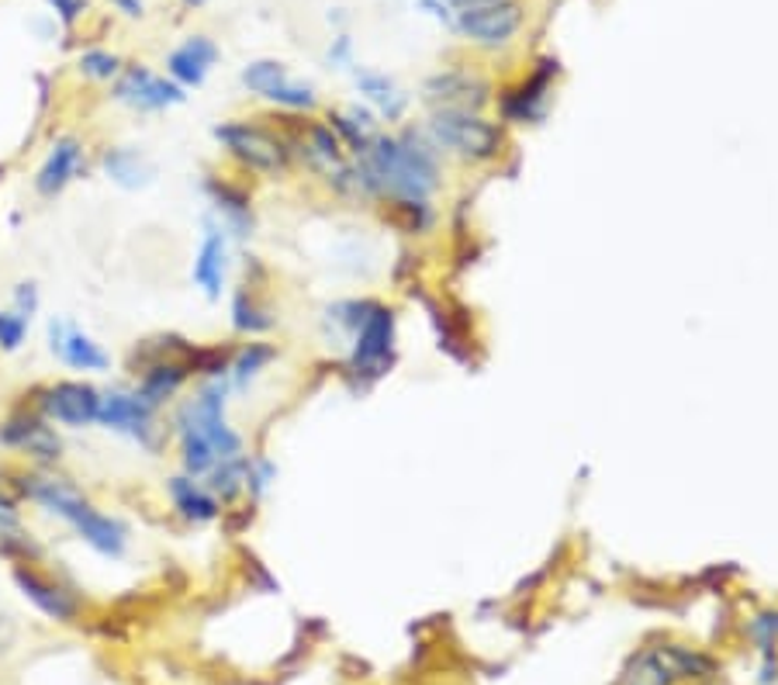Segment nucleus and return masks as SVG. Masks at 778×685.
Returning <instances> with one entry per match:
<instances>
[{
	"label": "nucleus",
	"instance_id": "obj_1",
	"mask_svg": "<svg viewBox=\"0 0 778 685\" xmlns=\"http://www.w3.org/2000/svg\"><path fill=\"white\" fill-rule=\"evenodd\" d=\"M356 195L388 201H429L440 187V149L426 132H377L364 157L353 160Z\"/></svg>",
	"mask_w": 778,
	"mask_h": 685
},
{
	"label": "nucleus",
	"instance_id": "obj_2",
	"mask_svg": "<svg viewBox=\"0 0 778 685\" xmlns=\"http://www.w3.org/2000/svg\"><path fill=\"white\" fill-rule=\"evenodd\" d=\"M429 142L457 157L464 163H491L502 157L505 132L499 122L485 119L481 111H453V108H432L426 122Z\"/></svg>",
	"mask_w": 778,
	"mask_h": 685
},
{
	"label": "nucleus",
	"instance_id": "obj_3",
	"mask_svg": "<svg viewBox=\"0 0 778 685\" xmlns=\"http://www.w3.org/2000/svg\"><path fill=\"white\" fill-rule=\"evenodd\" d=\"M215 139L242 170H250L256 177H284L294 163L288 139L260 122H222L215 128Z\"/></svg>",
	"mask_w": 778,
	"mask_h": 685
},
{
	"label": "nucleus",
	"instance_id": "obj_4",
	"mask_svg": "<svg viewBox=\"0 0 778 685\" xmlns=\"http://www.w3.org/2000/svg\"><path fill=\"white\" fill-rule=\"evenodd\" d=\"M0 447L28 457L35 468H55L63 461V436L28 402V395L0 419Z\"/></svg>",
	"mask_w": 778,
	"mask_h": 685
},
{
	"label": "nucleus",
	"instance_id": "obj_5",
	"mask_svg": "<svg viewBox=\"0 0 778 685\" xmlns=\"http://www.w3.org/2000/svg\"><path fill=\"white\" fill-rule=\"evenodd\" d=\"M394 329L398 319L388 304L374 301L367 319L360 322V329L353 333V347H350V360L347 371L360 381V388L374 385L377 377H385L394 364Z\"/></svg>",
	"mask_w": 778,
	"mask_h": 685
},
{
	"label": "nucleus",
	"instance_id": "obj_6",
	"mask_svg": "<svg viewBox=\"0 0 778 685\" xmlns=\"http://www.w3.org/2000/svg\"><path fill=\"white\" fill-rule=\"evenodd\" d=\"M28 402L39 409L52 426L87 429V426L98 423L101 388L90 385V381L63 377V381H52V385L32 388V391H28Z\"/></svg>",
	"mask_w": 778,
	"mask_h": 685
},
{
	"label": "nucleus",
	"instance_id": "obj_7",
	"mask_svg": "<svg viewBox=\"0 0 778 685\" xmlns=\"http://www.w3.org/2000/svg\"><path fill=\"white\" fill-rule=\"evenodd\" d=\"M98 426L122 433L146 450H160V409H153L136 388L101 391Z\"/></svg>",
	"mask_w": 778,
	"mask_h": 685
},
{
	"label": "nucleus",
	"instance_id": "obj_8",
	"mask_svg": "<svg viewBox=\"0 0 778 685\" xmlns=\"http://www.w3.org/2000/svg\"><path fill=\"white\" fill-rule=\"evenodd\" d=\"M11 582L52 623H77L84 613L80 596L66 582L52 578L39 564H11Z\"/></svg>",
	"mask_w": 778,
	"mask_h": 685
},
{
	"label": "nucleus",
	"instance_id": "obj_9",
	"mask_svg": "<svg viewBox=\"0 0 778 685\" xmlns=\"http://www.w3.org/2000/svg\"><path fill=\"white\" fill-rule=\"evenodd\" d=\"M423 98L432 108H453V111H485L491 104V84L481 73L467 66H450L426 76Z\"/></svg>",
	"mask_w": 778,
	"mask_h": 685
},
{
	"label": "nucleus",
	"instance_id": "obj_10",
	"mask_svg": "<svg viewBox=\"0 0 778 685\" xmlns=\"http://www.w3.org/2000/svg\"><path fill=\"white\" fill-rule=\"evenodd\" d=\"M523 17L526 14L519 0H499V4L457 11V32L481 49H499L516 38V32L523 28Z\"/></svg>",
	"mask_w": 778,
	"mask_h": 685
},
{
	"label": "nucleus",
	"instance_id": "obj_11",
	"mask_svg": "<svg viewBox=\"0 0 778 685\" xmlns=\"http://www.w3.org/2000/svg\"><path fill=\"white\" fill-rule=\"evenodd\" d=\"M49 350L70 371H84V374H104L111 368V353L93 339L87 329H80L77 322L70 319H49Z\"/></svg>",
	"mask_w": 778,
	"mask_h": 685
},
{
	"label": "nucleus",
	"instance_id": "obj_12",
	"mask_svg": "<svg viewBox=\"0 0 778 685\" xmlns=\"http://www.w3.org/2000/svg\"><path fill=\"white\" fill-rule=\"evenodd\" d=\"M643 664H648V672L661 682V685H678V682H702V678H713L716 675V661L710 655L695 651L689 644H654L648 651L637 655Z\"/></svg>",
	"mask_w": 778,
	"mask_h": 685
},
{
	"label": "nucleus",
	"instance_id": "obj_13",
	"mask_svg": "<svg viewBox=\"0 0 778 685\" xmlns=\"http://www.w3.org/2000/svg\"><path fill=\"white\" fill-rule=\"evenodd\" d=\"M28 502H35L42 512H49V516L63 520L70 526L93 506L77 482H70L66 474H55L52 468L28 471Z\"/></svg>",
	"mask_w": 778,
	"mask_h": 685
},
{
	"label": "nucleus",
	"instance_id": "obj_14",
	"mask_svg": "<svg viewBox=\"0 0 778 685\" xmlns=\"http://www.w3.org/2000/svg\"><path fill=\"white\" fill-rule=\"evenodd\" d=\"M111 98L128 104V108H136V111H166V108H174V104H184L187 94H184L180 84L166 80V76H156L153 70L128 66L118 76V84H115V90H111Z\"/></svg>",
	"mask_w": 778,
	"mask_h": 685
},
{
	"label": "nucleus",
	"instance_id": "obj_15",
	"mask_svg": "<svg viewBox=\"0 0 778 685\" xmlns=\"http://www.w3.org/2000/svg\"><path fill=\"white\" fill-rule=\"evenodd\" d=\"M561 73L557 60H540L537 70L526 76L519 87L502 94V119L509 125H534L547 114V98L554 87V76Z\"/></svg>",
	"mask_w": 778,
	"mask_h": 685
},
{
	"label": "nucleus",
	"instance_id": "obj_16",
	"mask_svg": "<svg viewBox=\"0 0 778 685\" xmlns=\"http://www.w3.org/2000/svg\"><path fill=\"white\" fill-rule=\"evenodd\" d=\"M225 274H229V233H225L222 222H204V236L198 246V257L191 266L195 284L204 291V298L218 301L222 288H225Z\"/></svg>",
	"mask_w": 778,
	"mask_h": 685
},
{
	"label": "nucleus",
	"instance_id": "obj_17",
	"mask_svg": "<svg viewBox=\"0 0 778 685\" xmlns=\"http://www.w3.org/2000/svg\"><path fill=\"white\" fill-rule=\"evenodd\" d=\"M84 170H87L84 142L73 139V136H63V139H55L52 149L46 152L39 174H35V190H39V198H55V195H63V190L77 180Z\"/></svg>",
	"mask_w": 778,
	"mask_h": 685
},
{
	"label": "nucleus",
	"instance_id": "obj_18",
	"mask_svg": "<svg viewBox=\"0 0 778 685\" xmlns=\"http://www.w3.org/2000/svg\"><path fill=\"white\" fill-rule=\"evenodd\" d=\"M166 495H170V506H174L177 516L191 526L215 523L222 516V502L208 491V485L184 471L174 474V478H166Z\"/></svg>",
	"mask_w": 778,
	"mask_h": 685
},
{
	"label": "nucleus",
	"instance_id": "obj_19",
	"mask_svg": "<svg viewBox=\"0 0 778 685\" xmlns=\"http://www.w3.org/2000/svg\"><path fill=\"white\" fill-rule=\"evenodd\" d=\"M73 533H77L93 555H101L108 561L125 558V550H128V526L118 516L101 512L98 506H90L84 516L73 523Z\"/></svg>",
	"mask_w": 778,
	"mask_h": 685
},
{
	"label": "nucleus",
	"instance_id": "obj_20",
	"mask_svg": "<svg viewBox=\"0 0 778 685\" xmlns=\"http://www.w3.org/2000/svg\"><path fill=\"white\" fill-rule=\"evenodd\" d=\"M215 63H218V46L204 35H191V38H184V46H177L166 55V73H170V80L187 90V87H201L208 70Z\"/></svg>",
	"mask_w": 778,
	"mask_h": 685
},
{
	"label": "nucleus",
	"instance_id": "obj_21",
	"mask_svg": "<svg viewBox=\"0 0 778 685\" xmlns=\"http://www.w3.org/2000/svg\"><path fill=\"white\" fill-rule=\"evenodd\" d=\"M204 195L212 198L215 212L222 215V225L225 233L236 236V239H246L253 228V204H250V195L233 184V180H222V177H208L204 180Z\"/></svg>",
	"mask_w": 778,
	"mask_h": 685
},
{
	"label": "nucleus",
	"instance_id": "obj_22",
	"mask_svg": "<svg viewBox=\"0 0 778 685\" xmlns=\"http://www.w3.org/2000/svg\"><path fill=\"white\" fill-rule=\"evenodd\" d=\"M191 368H187V357H170V360H160V364L146 368L142 374H136V388L149 406L153 409H163L170 398H177L180 388L191 381Z\"/></svg>",
	"mask_w": 778,
	"mask_h": 685
},
{
	"label": "nucleus",
	"instance_id": "obj_23",
	"mask_svg": "<svg viewBox=\"0 0 778 685\" xmlns=\"http://www.w3.org/2000/svg\"><path fill=\"white\" fill-rule=\"evenodd\" d=\"M101 174H104L111 184L125 187V190H139V187H146V184H153L156 166L149 163L139 149L115 146V149H104V152H101Z\"/></svg>",
	"mask_w": 778,
	"mask_h": 685
},
{
	"label": "nucleus",
	"instance_id": "obj_24",
	"mask_svg": "<svg viewBox=\"0 0 778 685\" xmlns=\"http://www.w3.org/2000/svg\"><path fill=\"white\" fill-rule=\"evenodd\" d=\"M274 326H277V312L253 291V284H242L233 295V329L242 336H263Z\"/></svg>",
	"mask_w": 778,
	"mask_h": 685
},
{
	"label": "nucleus",
	"instance_id": "obj_25",
	"mask_svg": "<svg viewBox=\"0 0 778 685\" xmlns=\"http://www.w3.org/2000/svg\"><path fill=\"white\" fill-rule=\"evenodd\" d=\"M195 342H187L184 336L177 333H160V336H149V339H139L136 347L128 350L125 357V368L131 371V377L142 374L146 368L160 364V360H170V357H187L191 353Z\"/></svg>",
	"mask_w": 778,
	"mask_h": 685
},
{
	"label": "nucleus",
	"instance_id": "obj_26",
	"mask_svg": "<svg viewBox=\"0 0 778 685\" xmlns=\"http://www.w3.org/2000/svg\"><path fill=\"white\" fill-rule=\"evenodd\" d=\"M277 360V347L274 342H263V339H253V342H242L233 353V364H229V385L233 388H246L250 381H256L263 371Z\"/></svg>",
	"mask_w": 778,
	"mask_h": 685
},
{
	"label": "nucleus",
	"instance_id": "obj_27",
	"mask_svg": "<svg viewBox=\"0 0 778 685\" xmlns=\"http://www.w3.org/2000/svg\"><path fill=\"white\" fill-rule=\"evenodd\" d=\"M356 87H360V94H364V98H367L377 111L385 114L388 122L402 119V114H405V94L394 87L391 76L374 73V70H360V73H356Z\"/></svg>",
	"mask_w": 778,
	"mask_h": 685
},
{
	"label": "nucleus",
	"instance_id": "obj_28",
	"mask_svg": "<svg viewBox=\"0 0 778 685\" xmlns=\"http://www.w3.org/2000/svg\"><path fill=\"white\" fill-rule=\"evenodd\" d=\"M246 478H250V453H239L233 461H218L212 471H208L204 485L218 502H236L246 491Z\"/></svg>",
	"mask_w": 778,
	"mask_h": 685
},
{
	"label": "nucleus",
	"instance_id": "obj_29",
	"mask_svg": "<svg viewBox=\"0 0 778 685\" xmlns=\"http://www.w3.org/2000/svg\"><path fill=\"white\" fill-rule=\"evenodd\" d=\"M391 212H394V222L412 236H423L436 225V212L429 201H391Z\"/></svg>",
	"mask_w": 778,
	"mask_h": 685
},
{
	"label": "nucleus",
	"instance_id": "obj_30",
	"mask_svg": "<svg viewBox=\"0 0 778 685\" xmlns=\"http://www.w3.org/2000/svg\"><path fill=\"white\" fill-rule=\"evenodd\" d=\"M280 80H288V70H284V63H277V60H256L242 70V87L256 94V98H263V94L277 87Z\"/></svg>",
	"mask_w": 778,
	"mask_h": 685
},
{
	"label": "nucleus",
	"instance_id": "obj_31",
	"mask_svg": "<svg viewBox=\"0 0 778 685\" xmlns=\"http://www.w3.org/2000/svg\"><path fill=\"white\" fill-rule=\"evenodd\" d=\"M263 101H271L284 111H312L315 108V90L305 87V84H294L288 76V80H280L277 87H271L267 94H263Z\"/></svg>",
	"mask_w": 778,
	"mask_h": 685
},
{
	"label": "nucleus",
	"instance_id": "obj_32",
	"mask_svg": "<svg viewBox=\"0 0 778 685\" xmlns=\"http://www.w3.org/2000/svg\"><path fill=\"white\" fill-rule=\"evenodd\" d=\"M0 558L11 564H39L42 561V547L35 544L25 530H14L0 537Z\"/></svg>",
	"mask_w": 778,
	"mask_h": 685
},
{
	"label": "nucleus",
	"instance_id": "obj_33",
	"mask_svg": "<svg viewBox=\"0 0 778 685\" xmlns=\"http://www.w3.org/2000/svg\"><path fill=\"white\" fill-rule=\"evenodd\" d=\"M77 66L87 80H111V76L122 73V60L115 52H104V49H87L77 60Z\"/></svg>",
	"mask_w": 778,
	"mask_h": 685
},
{
	"label": "nucleus",
	"instance_id": "obj_34",
	"mask_svg": "<svg viewBox=\"0 0 778 685\" xmlns=\"http://www.w3.org/2000/svg\"><path fill=\"white\" fill-rule=\"evenodd\" d=\"M28 339V322L17 312H0V353H17Z\"/></svg>",
	"mask_w": 778,
	"mask_h": 685
},
{
	"label": "nucleus",
	"instance_id": "obj_35",
	"mask_svg": "<svg viewBox=\"0 0 778 685\" xmlns=\"http://www.w3.org/2000/svg\"><path fill=\"white\" fill-rule=\"evenodd\" d=\"M17 506L22 502H17V495L8 488L4 474H0V537H4V533L22 530V509Z\"/></svg>",
	"mask_w": 778,
	"mask_h": 685
},
{
	"label": "nucleus",
	"instance_id": "obj_36",
	"mask_svg": "<svg viewBox=\"0 0 778 685\" xmlns=\"http://www.w3.org/2000/svg\"><path fill=\"white\" fill-rule=\"evenodd\" d=\"M274 478H277V468L267 461V457H250V478H246V491L263 495L271 488Z\"/></svg>",
	"mask_w": 778,
	"mask_h": 685
},
{
	"label": "nucleus",
	"instance_id": "obj_37",
	"mask_svg": "<svg viewBox=\"0 0 778 685\" xmlns=\"http://www.w3.org/2000/svg\"><path fill=\"white\" fill-rule=\"evenodd\" d=\"M39 288H35L32 281H22V284H14V309L11 312H17L25 322H32V315L39 312Z\"/></svg>",
	"mask_w": 778,
	"mask_h": 685
},
{
	"label": "nucleus",
	"instance_id": "obj_38",
	"mask_svg": "<svg viewBox=\"0 0 778 685\" xmlns=\"http://www.w3.org/2000/svg\"><path fill=\"white\" fill-rule=\"evenodd\" d=\"M751 634H754L757 644H762V651L771 655V647H775V640H778V616H771V613L757 616V620L751 623Z\"/></svg>",
	"mask_w": 778,
	"mask_h": 685
},
{
	"label": "nucleus",
	"instance_id": "obj_39",
	"mask_svg": "<svg viewBox=\"0 0 778 685\" xmlns=\"http://www.w3.org/2000/svg\"><path fill=\"white\" fill-rule=\"evenodd\" d=\"M52 8L60 11V17H63L66 25H73V22H77V17L84 14L87 4H84V0H52Z\"/></svg>",
	"mask_w": 778,
	"mask_h": 685
},
{
	"label": "nucleus",
	"instance_id": "obj_40",
	"mask_svg": "<svg viewBox=\"0 0 778 685\" xmlns=\"http://www.w3.org/2000/svg\"><path fill=\"white\" fill-rule=\"evenodd\" d=\"M450 8L467 11V8H485V4H499V0H447Z\"/></svg>",
	"mask_w": 778,
	"mask_h": 685
},
{
	"label": "nucleus",
	"instance_id": "obj_41",
	"mask_svg": "<svg viewBox=\"0 0 778 685\" xmlns=\"http://www.w3.org/2000/svg\"><path fill=\"white\" fill-rule=\"evenodd\" d=\"M187 4H195V8H198V4H204V0H187Z\"/></svg>",
	"mask_w": 778,
	"mask_h": 685
},
{
	"label": "nucleus",
	"instance_id": "obj_42",
	"mask_svg": "<svg viewBox=\"0 0 778 685\" xmlns=\"http://www.w3.org/2000/svg\"><path fill=\"white\" fill-rule=\"evenodd\" d=\"M0 174H4V170H0Z\"/></svg>",
	"mask_w": 778,
	"mask_h": 685
}]
</instances>
